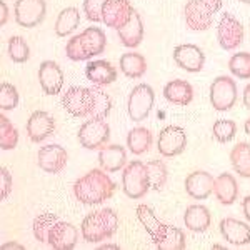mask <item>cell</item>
I'll return each mask as SVG.
<instances>
[{
	"instance_id": "e575fe53",
	"label": "cell",
	"mask_w": 250,
	"mask_h": 250,
	"mask_svg": "<svg viewBox=\"0 0 250 250\" xmlns=\"http://www.w3.org/2000/svg\"><path fill=\"white\" fill-rule=\"evenodd\" d=\"M94 92V107H92V119H107L112 110V99L100 87H92Z\"/></svg>"
},
{
	"instance_id": "7a4b0ae2",
	"label": "cell",
	"mask_w": 250,
	"mask_h": 250,
	"mask_svg": "<svg viewBox=\"0 0 250 250\" xmlns=\"http://www.w3.org/2000/svg\"><path fill=\"white\" fill-rule=\"evenodd\" d=\"M115 188V182L108 177V172L94 168L74 184V195L83 205H97L112 199Z\"/></svg>"
},
{
	"instance_id": "d6a6232c",
	"label": "cell",
	"mask_w": 250,
	"mask_h": 250,
	"mask_svg": "<svg viewBox=\"0 0 250 250\" xmlns=\"http://www.w3.org/2000/svg\"><path fill=\"white\" fill-rule=\"evenodd\" d=\"M147 165L148 172V180H150V188L155 192L164 190V187L167 185L168 180V170L167 165L162 160H150V162L145 164Z\"/></svg>"
},
{
	"instance_id": "603a6c76",
	"label": "cell",
	"mask_w": 250,
	"mask_h": 250,
	"mask_svg": "<svg viewBox=\"0 0 250 250\" xmlns=\"http://www.w3.org/2000/svg\"><path fill=\"white\" fill-rule=\"evenodd\" d=\"M184 224L185 227L190 232L202 233L205 230H208L212 224V215L205 205H188L187 210L184 213Z\"/></svg>"
},
{
	"instance_id": "60d3db41",
	"label": "cell",
	"mask_w": 250,
	"mask_h": 250,
	"mask_svg": "<svg viewBox=\"0 0 250 250\" xmlns=\"http://www.w3.org/2000/svg\"><path fill=\"white\" fill-rule=\"evenodd\" d=\"M12 192V173L7 167L0 168V197L5 200Z\"/></svg>"
},
{
	"instance_id": "ba28073f",
	"label": "cell",
	"mask_w": 250,
	"mask_h": 250,
	"mask_svg": "<svg viewBox=\"0 0 250 250\" xmlns=\"http://www.w3.org/2000/svg\"><path fill=\"white\" fill-rule=\"evenodd\" d=\"M62 105L72 117H77V119L90 117L92 107H94V92L92 88L80 85L68 87L62 97Z\"/></svg>"
},
{
	"instance_id": "83f0119b",
	"label": "cell",
	"mask_w": 250,
	"mask_h": 250,
	"mask_svg": "<svg viewBox=\"0 0 250 250\" xmlns=\"http://www.w3.org/2000/svg\"><path fill=\"white\" fill-rule=\"evenodd\" d=\"M120 70L128 79H140L147 72V60L142 54L137 52H127L119 60Z\"/></svg>"
},
{
	"instance_id": "74e56055",
	"label": "cell",
	"mask_w": 250,
	"mask_h": 250,
	"mask_svg": "<svg viewBox=\"0 0 250 250\" xmlns=\"http://www.w3.org/2000/svg\"><path fill=\"white\" fill-rule=\"evenodd\" d=\"M237 134V124L233 120H227V119H220L213 124L212 127V135L217 142L220 144H227L233 140V137Z\"/></svg>"
},
{
	"instance_id": "7bdbcfd3",
	"label": "cell",
	"mask_w": 250,
	"mask_h": 250,
	"mask_svg": "<svg viewBox=\"0 0 250 250\" xmlns=\"http://www.w3.org/2000/svg\"><path fill=\"white\" fill-rule=\"evenodd\" d=\"M242 210H244L245 219L250 222V195H247L244 200H242Z\"/></svg>"
},
{
	"instance_id": "cb8c5ba5",
	"label": "cell",
	"mask_w": 250,
	"mask_h": 250,
	"mask_svg": "<svg viewBox=\"0 0 250 250\" xmlns=\"http://www.w3.org/2000/svg\"><path fill=\"white\" fill-rule=\"evenodd\" d=\"M164 97L173 105L185 107L193 100V87L187 80H170L168 83H165L164 87Z\"/></svg>"
},
{
	"instance_id": "5bb4252c",
	"label": "cell",
	"mask_w": 250,
	"mask_h": 250,
	"mask_svg": "<svg viewBox=\"0 0 250 250\" xmlns=\"http://www.w3.org/2000/svg\"><path fill=\"white\" fill-rule=\"evenodd\" d=\"M135 12L130 0H107L102 10V22L110 29L120 30L130 22Z\"/></svg>"
},
{
	"instance_id": "8fae6325",
	"label": "cell",
	"mask_w": 250,
	"mask_h": 250,
	"mask_svg": "<svg viewBox=\"0 0 250 250\" xmlns=\"http://www.w3.org/2000/svg\"><path fill=\"white\" fill-rule=\"evenodd\" d=\"M187 147V134L179 125H167L160 130L157 139V148L162 157H177L180 155Z\"/></svg>"
},
{
	"instance_id": "4316f807",
	"label": "cell",
	"mask_w": 250,
	"mask_h": 250,
	"mask_svg": "<svg viewBox=\"0 0 250 250\" xmlns=\"http://www.w3.org/2000/svg\"><path fill=\"white\" fill-rule=\"evenodd\" d=\"M117 32H119V39H120V42H122V45L128 48L139 47L144 39V23H142L140 15L135 12V14L132 15L130 22Z\"/></svg>"
},
{
	"instance_id": "ee69618b",
	"label": "cell",
	"mask_w": 250,
	"mask_h": 250,
	"mask_svg": "<svg viewBox=\"0 0 250 250\" xmlns=\"http://www.w3.org/2000/svg\"><path fill=\"white\" fill-rule=\"evenodd\" d=\"M244 105L247 110H250V83L244 88Z\"/></svg>"
},
{
	"instance_id": "b9f144b4",
	"label": "cell",
	"mask_w": 250,
	"mask_h": 250,
	"mask_svg": "<svg viewBox=\"0 0 250 250\" xmlns=\"http://www.w3.org/2000/svg\"><path fill=\"white\" fill-rule=\"evenodd\" d=\"M9 20V7L5 2H0V25H5Z\"/></svg>"
},
{
	"instance_id": "836d02e7",
	"label": "cell",
	"mask_w": 250,
	"mask_h": 250,
	"mask_svg": "<svg viewBox=\"0 0 250 250\" xmlns=\"http://www.w3.org/2000/svg\"><path fill=\"white\" fill-rule=\"evenodd\" d=\"M19 144V130L5 115L0 114V145L2 150H12Z\"/></svg>"
},
{
	"instance_id": "f546056e",
	"label": "cell",
	"mask_w": 250,
	"mask_h": 250,
	"mask_svg": "<svg viewBox=\"0 0 250 250\" xmlns=\"http://www.w3.org/2000/svg\"><path fill=\"white\" fill-rule=\"evenodd\" d=\"M152 142H154V135L145 127L132 128L127 135V147L134 155H144L152 147Z\"/></svg>"
},
{
	"instance_id": "30bf717a",
	"label": "cell",
	"mask_w": 250,
	"mask_h": 250,
	"mask_svg": "<svg viewBox=\"0 0 250 250\" xmlns=\"http://www.w3.org/2000/svg\"><path fill=\"white\" fill-rule=\"evenodd\" d=\"M237 102V83L229 75H220L210 83V104L217 112H227Z\"/></svg>"
},
{
	"instance_id": "277c9868",
	"label": "cell",
	"mask_w": 250,
	"mask_h": 250,
	"mask_svg": "<svg viewBox=\"0 0 250 250\" xmlns=\"http://www.w3.org/2000/svg\"><path fill=\"white\" fill-rule=\"evenodd\" d=\"M119 229V215L112 208H100L82 220V237L88 244H100L114 237Z\"/></svg>"
},
{
	"instance_id": "bcb514c9",
	"label": "cell",
	"mask_w": 250,
	"mask_h": 250,
	"mask_svg": "<svg viewBox=\"0 0 250 250\" xmlns=\"http://www.w3.org/2000/svg\"><path fill=\"white\" fill-rule=\"evenodd\" d=\"M244 130H245V134L250 135V117L247 120H245V124H244Z\"/></svg>"
},
{
	"instance_id": "f1b7e54d",
	"label": "cell",
	"mask_w": 250,
	"mask_h": 250,
	"mask_svg": "<svg viewBox=\"0 0 250 250\" xmlns=\"http://www.w3.org/2000/svg\"><path fill=\"white\" fill-rule=\"evenodd\" d=\"M229 159L235 173H239L242 179H250V144H237L230 150Z\"/></svg>"
},
{
	"instance_id": "ffe728a7",
	"label": "cell",
	"mask_w": 250,
	"mask_h": 250,
	"mask_svg": "<svg viewBox=\"0 0 250 250\" xmlns=\"http://www.w3.org/2000/svg\"><path fill=\"white\" fill-rule=\"evenodd\" d=\"M220 233L229 244L242 247V245L250 244V227L245 222L237 220L233 217H227V219H222L219 224Z\"/></svg>"
},
{
	"instance_id": "4dcf8cb0",
	"label": "cell",
	"mask_w": 250,
	"mask_h": 250,
	"mask_svg": "<svg viewBox=\"0 0 250 250\" xmlns=\"http://www.w3.org/2000/svg\"><path fill=\"white\" fill-rule=\"evenodd\" d=\"M135 213H137V219H139V222L144 225L145 232H147L148 235H150V239L154 240L155 237L160 233V230L164 229V222L159 220V217L155 215V212L145 204L137 205Z\"/></svg>"
},
{
	"instance_id": "8992f818",
	"label": "cell",
	"mask_w": 250,
	"mask_h": 250,
	"mask_svg": "<svg viewBox=\"0 0 250 250\" xmlns=\"http://www.w3.org/2000/svg\"><path fill=\"white\" fill-rule=\"evenodd\" d=\"M122 188L128 199H142L150 188L147 165L140 162V160H132V162L125 165L122 172Z\"/></svg>"
},
{
	"instance_id": "9a60e30c",
	"label": "cell",
	"mask_w": 250,
	"mask_h": 250,
	"mask_svg": "<svg viewBox=\"0 0 250 250\" xmlns=\"http://www.w3.org/2000/svg\"><path fill=\"white\" fill-rule=\"evenodd\" d=\"M173 60L180 68L197 74V72H202L205 65V54L199 45L182 43L173 48Z\"/></svg>"
},
{
	"instance_id": "f6af8a7d",
	"label": "cell",
	"mask_w": 250,
	"mask_h": 250,
	"mask_svg": "<svg viewBox=\"0 0 250 250\" xmlns=\"http://www.w3.org/2000/svg\"><path fill=\"white\" fill-rule=\"evenodd\" d=\"M2 249H19V250H23V245H20V244H15V242H9V244H3L2 245Z\"/></svg>"
},
{
	"instance_id": "52a82bcc",
	"label": "cell",
	"mask_w": 250,
	"mask_h": 250,
	"mask_svg": "<svg viewBox=\"0 0 250 250\" xmlns=\"http://www.w3.org/2000/svg\"><path fill=\"white\" fill-rule=\"evenodd\" d=\"M79 142L87 150H97L105 147L110 140V127L105 119H90L79 128Z\"/></svg>"
},
{
	"instance_id": "f35d334b",
	"label": "cell",
	"mask_w": 250,
	"mask_h": 250,
	"mask_svg": "<svg viewBox=\"0 0 250 250\" xmlns=\"http://www.w3.org/2000/svg\"><path fill=\"white\" fill-rule=\"evenodd\" d=\"M19 105V90L12 83L3 82L0 87V108L2 110H14Z\"/></svg>"
},
{
	"instance_id": "ac0fdd59",
	"label": "cell",
	"mask_w": 250,
	"mask_h": 250,
	"mask_svg": "<svg viewBox=\"0 0 250 250\" xmlns=\"http://www.w3.org/2000/svg\"><path fill=\"white\" fill-rule=\"evenodd\" d=\"M39 82L42 90L47 95L60 94L63 87V72L57 62L54 60H45L39 67Z\"/></svg>"
},
{
	"instance_id": "3957f363",
	"label": "cell",
	"mask_w": 250,
	"mask_h": 250,
	"mask_svg": "<svg viewBox=\"0 0 250 250\" xmlns=\"http://www.w3.org/2000/svg\"><path fill=\"white\" fill-rule=\"evenodd\" d=\"M107 47V37L102 29L99 27H87L82 30V34H77L72 37L65 45L67 57L74 62L88 60L95 55L104 54Z\"/></svg>"
},
{
	"instance_id": "4fadbf2b",
	"label": "cell",
	"mask_w": 250,
	"mask_h": 250,
	"mask_svg": "<svg viewBox=\"0 0 250 250\" xmlns=\"http://www.w3.org/2000/svg\"><path fill=\"white\" fill-rule=\"evenodd\" d=\"M217 40L224 50H235L244 42V25L232 14H224L217 25Z\"/></svg>"
},
{
	"instance_id": "5b68a950",
	"label": "cell",
	"mask_w": 250,
	"mask_h": 250,
	"mask_svg": "<svg viewBox=\"0 0 250 250\" xmlns=\"http://www.w3.org/2000/svg\"><path fill=\"white\" fill-rule=\"evenodd\" d=\"M222 9V0H188L184 7V19L193 32L208 30L213 23V15Z\"/></svg>"
},
{
	"instance_id": "484cf974",
	"label": "cell",
	"mask_w": 250,
	"mask_h": 250,
	"mask_svg": "<svg viewBox=\"0 0 250 250\" xmlns=\"http://www.w3.org/2000/svg\"><path fill=\"white\" fill-rule=\"evenodd\" d=\"M152 242H154L155 247L160 250H184L187 247L185 233L180 230V229L173 227V225H168V224H164V229Z\"/></svg>"
},
{
	"instance_id": "2e32d148",
	"label": "cell",
	"mask_w": 250,
	"mask_h": 250,
	"mask_svg": "<svg viewBox=\"0 0 250 250\" xmlns=\"http://www.w3.org/2000/svg\"><path fill=\"white\" fill-rule=\"evenodd\" d=\"M39 167L47 173H60L68 162V152L62 145H45L37 154Z\"/></svg>"
},
{
	"instance_id": "7c38bea8",
	"label": "cell",
	"mask_w": 250,
	"mask_h": 250,
	"mask_svg": "<svg viewBox=\"0 0 250 250\" xmlns=\"http://www.w3.org/2000/svg\"><path fill=\"white\" fill-rule=\"evenodd\" d=\"M45 0H17L15 2V22L23 29H34L45 19Z\"/></svg>"
},
{
	"instance_id": "9c48e42d",
	"label": "cell",
	"mask_w": 250,
	"mask_h": 250,
	"mask_svg": "<svg viewBox=\"0 0 250 250\" xmlns=\"http://www.w3.org/2000/svg\"><path fill=\"white\" fill-rule=\"evenodd\" d=\"M155 102V92L148 83H139L132 88L130 95H128L127 110L128 115L134 122H142L148 117V114L154 108Z\"/></svg>"
},
{
	"instance_id": "6da1fadb",
	"label": "cell",
	"mask_w": 250,
	"mask_h": 250,
	"mask_svg": "<svg viewBox=\"0 0 250 250\" xmlns=\"http://www.w3.org/2000/svg\"><path fill=\"white\" fill-rule=\"evenodd\" d=\"M32 230L39 242H45L55 250H72L79 240L77 227L59 219L52 212H43L35 217Z\"/></svg>"
},
{
	"instance_id": "c3c4849f",
	"label": "cell",
	"mask_w": 250,
	"mask_h": 250,
	"mask_svg": "<svg viewBox=\"0 0 250 250\" xmlns=\"http://www.w3.org/2000/svg\"><path fill=\"white\" fill-rule=\"evenodd\" d=\"M239 2H242V3H249V5H250V0H239Z\"/></svg>"
},
{
	"instance_id": "d6986e66",
	"label": "cell",
	"mask_w": 250,
	"mask_h": 250,
	"mask_svg": "<svg viewBox=\"0 0 250 250\" xmlns=\"http://www.w3.org/2000/svg\"><path fill=\"white\" fill-rule=\"evenodd\" d=\"M215 179L205 170H195L185 177V192L195 200H205L213 193Z\"/></svg>"
},
{
	"instance_id": "7402d4cb",
	"label": "cell",
	"mask_w": 250,
	"mask_h": 250,
	"mask_svg": "<svg viewBox=\"0 0 250 250\" xmlns=\"http://www.w3.org/2000/svg\"><path fill=\"white\" fill-rule=\"evenodd\" d=\"M99 164L102 167V170L108 173H114L125 168L127 165V152L122 145H105L99 150Z\"/></svg>"
},
{
	"instance_id": "d4e9b609",
	"label": "cell",
	"mask_w": 250,
	"mask_h": 250,
	"mask_svg": "<svg viewBox=\"0 0 250 250\" xmlns=\"http://www.w3.org/2000/svg\"><path fill=\"white\" fill-rule=\"evenodd\" d=\"M213 193L222 205H232L239 197V184L232 173H220L213 182Z\"/></svg>"
},
{
	"instance_id": "44dd1931",
	"label": "cell",
	"mask_w": 250,
	"mask_h": 250,
	"mask_svg": "<svg viewBox=\"0 0 250 250\" xmlns=\"http://www.w3.org/2000/svg\"><path fill=\"white\" fill-rule=\"evenodd\" d=\"M85 77L97 87H105L117 80V70L108 60H92L85 67Z\"/></svg>"
},
{
	"instance_id": "1f68e13d",
	"label": "cell",
	"mask_w": 250,
	"mask_h": 250,
	"mask_svg": "<svg viewBox=\"0 0 250 250\" xmlns=\"http://www.w3.org/2000/svg\"><path fill=\"white\" fill-rule=\"evenodd\" d=\"M80 23V12L75 7H67L59 14L57 22H55V34L59 37H65L72 34Z\"/></svg>"
},
{
	"instance_id": "d590c367",
	"label": "cell",
	"mask_w": 250,
	"mask_h": 250,
	"mask_svg": "<svg viewBox=\"0 0 250 250\" xmlns=\"http://www.w3.org/2000/svg\"><path fill=\"white\" fill-rule=\"evenodd\" d=\"M229 70L237 79L249 80L250 79V54L249 52H240V54H233L229 60Z\"/></svg>"
},
{
	"instance_id": "ab89813d",
	"label": "cell",
	"mask_w": 250,
	"mask_h": 250,
	"mask_svg": "<svg viewBox=\"0 0 250 250\" xmlns=\"http://www.w3.org/2000/svg\"><path fill=\"white\" fill-rule=\"evenodd\" d=\"M107 0H83V14L94 23L102 22V10Z\"/></svg>"
},
{
	"instance_id": "8d00e7d4",
	"label": "cell",
	"mask_w": 250,
	"mask_h": 250,
	"mask_svg": "<svg viewBox=\"0 0 250 250\" xmlns=\"http://www.w3.org/2000/svg\"><path fill=\"white\" fill-rule=\"evenodd\" d=\"M9 57L15 63H23L30 57V47L27 40L20 35H14L9 39Z\"/></svg>"
},
{
	"instance_id": "e0dca14e",
	"label": "cell",
	"mask_w": 250,
	"mask_h": 250,
	"mask_svg": "<svg viewBox=\"0 0 250 250\" xmlns=\"http://www.w3.org/2000/svg\"><path fill=\"white\" fill-rule=\"evenodd\" d=\"M55 132V119L45 110H35L27 120V135L32 142L39 144Z\"/></svg>"
},
{
	"instance_id": "7dc6e473",
	"label": "cell",
	"mask_w": 250,
	"mask_h": 250,
	"mask_svg": "<svg viewBox=\"0 0 250 250\" xmlns=\"http://www.w3.org/2000/svg\"><path fill=\"white\" fill-rule=\"evenodd\" d=\"M100 249H120L119 245H115V244H104V245H100Z\"/></svg>"
}]
</instances>
